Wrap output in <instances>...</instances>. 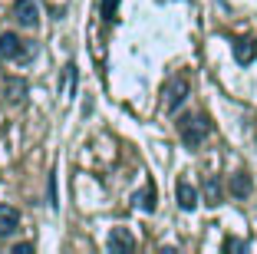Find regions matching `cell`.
Returning <instances> with one entry per match:
<instances>
[{
	"instance_id": "cell-1",
	"label": "cell",
	"mask_w": 257,
	"mask_h": 254,
	"mask_svg": "<svg viewBox=\"0 0 257 254\" xmlns=\"http://www.w3.org/2000/svg\"><path fill=\"white\" fill-rule=\"evenodd\" d=\"M178 132H182V142L188 149H198L208 139V132H211V122H208V116H185L178 122Z\"/></svg>"
},
{
	"instance_id": "cell-4",
	"label": "cell",
	"mask_w": 257,
	"mask_h": 254,
	"mask_svg": "<svg viewBox=\"0 0 257 254\" xmlns=\"http://www.w3.org/2000/svg\"><path fill=\"white\" fill-rule=\"evenodd\" d=\"M188 99V79L185 76H178V79H172L168 82V90H165V109L168 112H175L178 106Z\"/></svg>"
},
{
	"instance_id": "cell-3",
	"label": "cell",
	"mask_w": 257,
	"mask_h": 254,
	"mask_svg": "<svg viewBox=\"0 0 257 254\" xmlns=\"http://www.w3.org/2000/svg\"><path fill=\"white\" fill-rule=\"evenodd\" d=\"M10 17H14L20 27H37L40 23V7L33 4V0H14V7H10Z\"/></svg>"
},
{
	"instance_id": "cell-7",
	"label": "cell",
	"mask_w": 257,
	"mask_h": 254,
	"mask_svg": "<svg viewBox=\"0 0 257 254\" xmlns=\"http://www.w3.org/2000/svg\"><path fill=\"white\" fill-rule=\"evenodd\" d=\"M257 56V43L250 37H241V40H234V60L241 63V66H247L250 60Z\"/></svg>"
},
{
	"instance_id": "cell-14",
	"label": "cell",
	"mask_w": 257,
	"mask_h": 254,
	"mask_svg": "<svg viewBox=\"0 0 257 254\" xmlns=\"http://www.w3.org/2000/svg\"><path fill=\"white\" fill-rule=\"evenodd\" d=\"M115 7H119V0H102V17H106V20H112V17H115Z\"/></svg>"
},
{
	"instance_id": "cell-16",
	"label": "cell",
	"mask_w": 257,
	"mask_h": 254,
	"mask_svg": "<svg viewBox=\"0 0 257 254\" xmlns=\"http://www.w3.org/2000/svg\"><path fill=\"white\" fill-rule=\"evenodd\" d=\"M14 251H17V254H27V251H33V241H20V244H17Z\"/></svg>"
},
{
	"instance_id": "cell-9",
	"label": "cell",
	"mask_w": 257,
	"mask_h": 254,
	"mask_svg": "<svg viewBox=\"0 0 257 254\" xmlns=\"http://www.w3.org/2000/svg\"><path fill=\"white\" fill-rule=\"evenodd\" d=\"M231 195H234V198H247L250 195V175L247 172L231 175Z\"/></svg>"
},
{
	"instance_id": "cell-10",
	"label": "cell",
	"mask_w": 257,
	"mask_h": 254,
	"mask_svg": "<svg viewBox=\"0 0 257 254\" xmlns=\"http://www.w3.org/2000/svg\"><path fill=\"white\" fill-rule=\"evenodd\" d=\"M132 202H136L142 211H155V185H152V182H145V188L136 195V198H132Z\"/></svg>"
},
{
	"instance_id": "cell-11",
	"label": "cell",
	"mask_w": 257,
	"mask_h": 254,
	"mask_svg": "<svg viewBox=\"0 0 257 254\" xmlns=\"http://www.w3.org/2000/svg\"><path fill=\"white\" fill-rule=\"evenodd\" d=\"M7 96H10V103L20 106V103H23V96H27V82L17 79V76H14V79H7Z\"/></svg>"
},
{
	"instance_id": "cell-5",
	"label": "cell",
	"mask_w": 257,
	"mask_h": 254,
	"mask_svg": "<svg viewBox=\"0 0 257 254\" xmlns=\"http://www.w3.org/2000/svg\"><path fill=\"white\" fill-rule=\"evenodd\" d=\"M20 228V211L14 205H0V238H7Z\"/></svg>"
},
{
	"instance_id": "cell-8",
	"label": "cell",
	"mask_w": 257,
	"mask_h": 254,
	"mask_svg": "<svg viewBox=\"0 0 257 254\" xmlns=\"http://www.w3.org/2000/svg\"><path fill=\"white\" fill-rule=\"evenodd\" d=\"M109 247H112V251H132V247H136V238H132L125 228H115V231L109 234Z\"/></svg>"
},
{
	"instance_id": "cell-6",
	"label": "cell",
	"mask_w": 257,
	"mask_h": 254,
	"mask_svg": "<svg viewBox=\"0 0 257 254\" xmlns=\"http://www.w3.org/2000/svg\"><path fill=\"white\" fill-rule=\"evenodd\" d=\"M175 198H178V205H182L185 211H195V205H198V192H195V185L191 182H178L175 185Z\"/></svg>"
},
{
	"instance_id": "cell-2",
	"label": "cell",
	"mask_w": 257,
	"mask_h": 254,
	"mask_svg": "<svg viewBox=\"0 0 257 254\" xmlns=\"http://www.w3.org/2000/svg\"><path fill=\"white\" fill-rule=\"evenodd\" d=\"M37 53V46L20 40L17 33H0V56L4 60H17V63H27Z\"/></svg>"
},
{
	"instance_id": "cell-12",
	"label": "cell",
	"mask_w": 257,
	"mask_h": 254,
	"mask_svg": "<svg viewBox=\"0 0 257 254\" xmlns=\"http://www.w3.org/2000/svg\"><path fill=\"white\" fill-rule=\"evenodd\" d=\"M204 202H208V205H221V182L218 179L204 182Z\"/></svg>"
},
{
	"instance_id": "cell-15",
	"label": "cell",
	"mask_w": 257,
	"mask_h": 254,
	"mask_svg": "<svg viewBox=\"0 0 257 254\" xmlns=\"http://www.w3.org/2000/svg\"><path fill=\"white\" fill-rule=\"evenodd\" d=\"M221 247H224V251H244V241L241 238H224V244H221Z\"/></svg>"
},
{
	"instance_id": "cell-13",
	"label": "cell",
	"mask_w": 257,
	"mask_h": 254,
	"mask_svg": "<svg viewBox=\"0 0 257 254\" xmlns=\"http://www.w3.org/2000/svg\"><path fill=\"white\" fill-rule=\"evenodd\" d=\"M73 86H76V66L69 63V66L63 69V90H60V93L69 99V96H73Z\"/></svg>"
}]
</instances>
